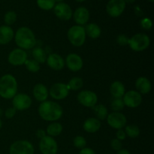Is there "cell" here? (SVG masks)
Wrapping results in <instances>:
<instances>
[{
    "mask_svg": "<svg viewBox=\"0 0 154 154\" xmlns=\"http://www.w3.org/2000/svg\"><path fill=\"white\" fill-rule=\"evenodd\" d=\"M27 60V54L24 50L16 48L13 50L8 57V61L14 66H20L25 64Z\"/></svg>",
    "mask_w": 154,
    "mask_h": 154,
    "instance_id": "cell-14",
    "label": "cell"
},
{
    "mask_svg": "<svg viewBox=\"0 0 154 154\" xmlns=\"http://www.w3.org/2000/svg\"><path fill=\"white\" fill-rule=\"evenodd\" d=\"M111 109L114 112H120V111L124 108L125 105L123 103V101L122 98H114L113 101L111 104Z\"/></svg>",
    "mask_w": 154,
    "mask_h": 154,
    "instance_id": "cell-32",
    "label": "cell"
},
{
    "mask_svg": "<svg viewBox=\"0 0 154 154\" xmlns=\"http://www.w3.org/2000/svg\"><path fill=\"white\" fill-rule=\"evenodd\" d=\"M14 38L13 29L7 25L0 26V45H5L10 43Z\"/></svg>",
    "mask_w": 154,
    "mask_h": 154,
    "instance_id": "cell-20",
    "label": "cell"
},
{
    "mask_svg": "<svg viewBox=\"0 0 154 154\" xmlns=\"http://www.w3.org/2000/svg\"><path fill=\"white\" fill-rule=\"evenodd\" d=\"M65 64L68 69L73 72H79L82 69L84 66V62L82 58L77 54H69L66 57L65 60Z\"/></svg>",
    "mask_w": 154,
    "mask_h": 154,
    "instance_id": "cell-16",
    "label": "cell"
},
{
    "mask_svg": "<svg viewBox=\"0 0 154 154\" xmlns=\"http://www.w3.org/2000/svg\"><path fill=\"white\" fill-rule=\"evenodd\" d=\"M33 96L38 102H43L47 101L49 96V90L43 84H37L34 86L32 90Z\"/></svg>",
    "mask_w": 154,
    "mask_h": 154,
    "instance_id": "cell-19",
    "label": "cell"
},
{
    "mask_svg": "<svg viewBox=\"0 0 154 154\" xmlns=\"http://www.w3.org/2000/svg\"><path fill=\"white\" fill-rule=\"evenodd\" d=\"M69 91L67 84L55 83L50 88L49 95L55 100H63L69 96Z\"/></svg>",
    "mask_w": 154,
    "mask_h": 154,
    "instance_id": "cell-10",
    "label": "cell"
},
{
    "mask_svg": "<svg viewBox=\"0 0 154 154\" xmlns=\"http://www.w3.org/2000/svg\"><path fill=\"white\" fill-rule=\"evenodd\" d=\"M140 24H141V28L145 30H150L152 28V26H153L152 20L148 17H144L141 19Z\"/></svg>",
    "mask_w": 154,
    "mask_h": 154,
    "instance_id": "cell-35",
    "label": "cell"
},
{
    "mask_svg": "<svg viewBox=\"0 0 154 154\" xmlns=\"http://www.w3.org/2000/svg\"><path fill=\"white\" fill-rule=\"evenodd\" d=\"M46 131L44 130V129H38L37 132H36V136H37L38 138H39V139H42V138H43L44 137L46 136Z\"/></svg>",
    "mask_w": 154,
    "mask_h": 154,
    "instance_id": "cell-41",
    "label": "cell"
},
{
    "mask_svg": "<svg viewBox=\"0 0 154 154\" xmlns=\"http://www.w3.org/2000/svg\"><path fill=\"white\" fill-rule=\"evenodd\" d=\"M54 14L60 20L67 21L72 17V8L66 2H59L55 5L54 8Z\"/></svg>",
    "mask_w": 154,
    "mask_h": 154,
    "instance_id": "cell-15",
    "label": "cell"
},
{
    "mask_svg": "<svg viewBox=\"0 0 154 154\" xmlns=\"http://www.w3.org/2000/svg\"><path fill=\"white\" fill-rule=\"evenodd\" d=\"M36 3L38 7L44 11L52 10L56 5L55 0H36Z\"/></svg>",
    "mask_w": 154,
    "mask_h": 154,
    "instance_id": "cell-30",
    "label": "cell"
},
{
    "mask_svg": "<svg viewBox=\"0 0 154 154\" xmlns=\"http://www.w3.org/2000/svg\"><path fill=\"white\" fill-rule=\"evenodd\" d=\"M72 17L78 25H86L90 20V11L87 8L81 6L74 11L72 14Z\"/></svg>",
    "mask_w": 154,
    "mask_h": 154,
    "instance_id": "cell-17",
    "label": "cell"
},
{
    "mask_svg": "<svg viewBox=\"0 0 154 154\" xmlns=\"http://www.w3.org/2000/svg\"><path fill=\"white\" fill-rule=\"evenodd\" d=\"M126 6L124 0H109L106 5V11L111 17H118L123 14Z\"/></svg>",
    "mask_w": 154,
    "mask_h": 154,
    "instance_id": "cell-7",
    "label": "cell"
},
{
    "mask_svg": "<svg viewBox=\"0 0 154 154\" xmlns=\"http://www.w3.org/2000/svg\"><path fill=\"white\" fill-rule=\"evenodd\" d=\"M126 138V132H125L124 130L123 129H118L116 133V138L120 141H123V140H125Z\"/></svg>",
    "mask_w": 154,
    "mask_h": 154,
    "instance_id": "cell-39",
    "label": "cell"
},
{
    "mask_svg": "<svg viewBox=\"0 0 154 154\" xmlns=\"http://www.w3.org/2000/svg\"><path fill=\"white\" fill-rule=\"evenodd\" d=\"M84 29H85L86 35H88L90 38H91L96 39L100 37L102 30H101L100 26L98 24L91 23L87 24L84 27Z\"/></svg>",
    "mask_w": 154,
    "mask_h": 154,
    "instance_id": "cell-24",
    "label": "cell"
},
{
    "mask_svg": "<svg viewBox=\"0 0 154 154\" xmlns=\"http://www.w3.org/2000/svg\"><path fill=\"white\" fill-rule=\"evenodd\" d=\"M67 37L69 42L74 46H83L85 43L86 37H87L85 29L83 26H73L68 30Z\"/></svg>",
    "mask_w": 154,
    "mask_h": 154,
    "instance_id": "cell-4",
    "label": "cell"
},
{
    "mask_svg": "<svg viewBox=\"0 0 154 154\" xmlns=\"http://www.w3.org/2000/svg\"><path fill=\"white\" fill-rule=\"evenodd\" d=\"M17 14L14 11H9L6 12L4 16V21L6 23V25L9 26L13 25L17 20Z\"/></svg>",
    "mask_w": 154,
    "mask_h": 154,
    "instance_id": "cell-33",
    "label": "cell"
},
{
    "mask_svg": "<svg viewBox=\"0 0 154 154\" xmlns=\"http://www.w3.org/2000/svg\"><path fill=\"white\" fill-rule=\"evenodd\" d=\"M15 43L20 49L30 50L36 45V38L34 32L26 26H22L17 30L14 34Z\"/></svg>",
    "mask_w": 154,
    "mask_h": 154,
    "instance_id": "cell-2",
    "label": "cell"
},
{
    "mask_svg": "<svg viewBox=\"0 0 154 154\" xmlns=\"http://www.w3.org/2000/svg\"><path fill=\"white\" fill-rule=\"evenodd\" d=\"M150 44V39L145 33H138L129 39V45L131 49L136 52H141L147 49Z\"/></svg>",
    "mask_w": 154,
    "mask_h": 154,
    "instance_id": "cell-5",
    "label": "cell"
},
{
    "mask_svg": "<svg viewBox=\"0 0 154 154\" xmlns=\"http://www.w3.org/2000/svg\"><path fill=\"white\" fill-rule=\"evenodd\" d=\"M135 87L140 94H147L152 89L151 82L146 77H139L135 81Z\"/></svg>",
    "mask_w": 154,
    "mask_h": 154,
    "instance_id": "cell-21",
    "label": "cell"
},
{
    "mask_svg": "<svg viewBox=\"0 0 154 154\" xmlns=\"http://www.w3.org/2000/svg\"><path fill=\"white\" fill-rule=\"evenodd\" d=\"M63 1H64V0H55V2H63Z\"/></svg>",
    "mask_w": 154,
    "mask_h": 154,
    "instance_id": "cell-44",
    "label": "cell"
},
{
    "mask_svg": "<svg viewBox=\"0 0 154 154\" xmlns=\"http://www.w3.org/2000/svg\"><path fill=\"white\" fill-rule=\"evenodd\" d=\"M129 38L124 34H120L117 36V42L121 46H126L129 44Z\"/></svg>",
    "mask_w": 154,
    "mask_h": 154,
    "instance_id": "cell-36",
    "label": "cell"
},
{
    "mask_svg": "<svg viewBox=\"0 0 154 154\" xmlns=\"http://www.w3.org/2000/svg\"><path fill=\"white\" fill-rule=\"evenodd\" d=\"M17 81L12 75H5L0 78V96L5 99H13L17 93Z\"/></svg>",
    "mask_w": 154,
    "mask_h": 154,
    "instance_id": "cell-3",
    "label": "cell"
},
{
    "mask_svg": "<svg viewBox=\"0 0 154 154\" xmlns=\"http://www.w3.org/2000/svg\"><path fill=\"white\" fill-rule=\"evenodd\" d=\"M38 114L44 120L56 122L60 120L63 114V108L58 103L52 101L41 102L38 106Z\"/></svg>",
    "mask_w": 154,
    "mask_h": 154,
    "instance_id": "cell-1",
    "label": "cell"
},
{
    "mask_svg": "<svg viewBox=\"0 0 154 154\" xmlns=\"http://www.w3.org/2000/svg\"><path fill=\"white\" fill-rule=\"evenodd\" d=\"M77 99L81 105L87 108H93L97 105V95L91 90H82L78 94Z\"/></svg>",
    "mask_w": 154,
    "mask_h": 154,
    "instance_id": "cell-9",
    "label": "cell"
},
{
    "mask_svg": "<svg viewBox=\"0 0 154 154\" xmlns=\"http://www.w3.org/2000/svg\"><path fill=\"white\" fill-rule=\"evenodd\" d=\"M149 2H154V0H148Z\"/></svg>",
    "mask_w": 154,
    "mask_h": 154,
    "instance_id": "cell-48",
    "label": "cell"
},
{
    "mask_svg": "<svg viewBox=\"0 0 154 154\" xmlns=\"http://www.w3.org/2000/svg\"><path fill=\"white\" fill-rule=\"evenodd\" d=\"M76 2H85L86 0H75Z\"/></svg>",
    "mask_w": 154,
    "mask_h": 154,
    "instance_id": "cell-46",
    "label": "cell"
},
{
    "mask_svg": "<svg viewBox=\"0 0 154 154\" xmlns=\"http://www.w3.org/2000/svg\"><path fill=\"white\" fill-rule=\"evenodd\" d=\"M101 122L95 117H90L84 121L83 128L88 133H96L100 129Z\"/></svg>",
    "mask_w": 154,
    "mask_h": 154,
    "instance_id": "cell-22",
    "label": "cell"
},
{
    "mask_svg": "<svg viewBox=\"0 0 154 154\" xmlns=\"http://www.w3.org/2000/svg\"><path fill=\"white\" fill-rule=\"evenodd\" d=\"M124 1L126 3H131V4H132V3L135 2L136 0H124Z\"/></svg>",
    "mask_w": 154,
    "mask_h": 154,
    "instance_id": "cell-43",
    "label": "cell"
},
{
    "mask_svg": "<svg viewBox=\"0 0 154 154\" xmlns=\"http://www.w3.org/2000/svg\"><path fill=\"white\" fill-rule=\"evenodd\" d=\"M111 147L117 152L120 150L121 149H123L122 148V147H123V144H122L121 141L117 139V138H114V139H113L112 141H111Z\"/></svg>",
    "mask_w": 154,
    "mask_h": 154,
    "instance_id": "cell-37",
    "label": "cell"
},
{
    "mask_svg": "<svg viewBox=\"0 0 154 154\" xmlns=\"http://www.w3.org/2000/svg\"><path fill=\"white\" fill-rule=\"evenodd\" d=\"M39 149L42 154H57L58 151V144L53 137L46 135L40 140Z\"/></svg>",
    "mask_w": 154,
    "mask_h": 154,
    "instance_id": "cell-8",
    "label": "cell"
},
{
    "mask_svg": "<svg viewBox=\"0 0 154 154\" xmlns=\"http://www.w3.org/2000/svg\"><path fill=\"white\" fill-rule=\"evenodd\" d=\"M122 99L125 106H127L128 108H138L142 103V96L136 90H129L126 92Z\"/></svg>",
    "mask_w": 154,
    "mask_h": 154,
    "instance_id": "cell-12",
    "label": "cell"
},
{
    "mask_svg": "<svg viewBox=\"0 0 154 154\" xmlns=\"http://www.w3.org/2000/svg\"><path fill=\"white\" fill-rule=\"evenodd\" d=\"M2 114H3V111H2V110L1 108H0V116H2Z\"/></svg>",
    "mask_w": 154,
    "mask_h": 154,
    "instance_id": "cell-47",
    "label": "cell"
},
{
    "mask_svg": "<svg viewBox=\"0 0 154 154\" xmlns=\"http://www.w3.org/2000/svg\"><path fill=\"white\" fill-rule=\"evenodd\" d=\"M108 124L111 128L115 129H123L126 126L127 119L126 116L120 112H112L108 114L107 117Z\"/></svg>",
    "mask_w": 154,
    "mask_h": 154,
    "instance_id": "cell-11",
    "label": "cell"
},
{
    "mask_svg": "<svg viewBox=\"0 0 154 154\" xmlns=\"http://www.w3.org/2000/svg\"><path fill=\"white\" fill-rule=\"evenodd\" d=\"M79 154H96V152L90 147H84L80 150Z\"/></svg>",
    "mask_w": 154,
    "mask_h": 154,
    "instance_id": "cell-40",
    "label": "cell"
},
{
    "mask_svg": "<svg viewBox=\"0 0 154 154\" xmlns=\"http://www.w3.org/2000/svg\"><path fill=\"white\" fill-rule=\"evenodd\" d=\"M35 149L31 142L26 140H19L11 144L9 154H34Z\"/></svg>",
    "mask_w": 154,
    "mask_h": 154,
    "instance_id": "cell-6",
    "label": "cell"
},
{
    "mask_svg": "<svg viewBox=\"0 0 154 154\" xmlns=\"http://www.w3.org/2000/svg\"><path fill=\"white\" fill-rule=\"evenodd\" d=\"M125 132H126V136L129 137L131 138H135L139 136L140 135V129L136 125H128L125 126Z\"/></svg>",
    "mask_w": 154,
    "mask_h": 154,
    "instance_id": "cell-29",
    "label": "cell"
},
{
    "mask_svg": "<svg viewBox=\"0 0 154 154\" xmlns=\"http://www.w3.org/2000/svg\"><path fill=\"white\" fill-rule=\"evenodd\" d=\"M63 130V127L61 123H57V122H54L48 125L47 127L46 133L51 137H56L60 135Z\"/></svg>",
    "mask_w": 154,
    "mask_h": 154,
    "instance_id": "cell-25",
    "label": "cell"
},
{
    "mask_svg": "<svg viewBox=\"0 0 154 154\" xmlns=\"http://www.w3.org/2000/svg\"><path fill=\"white\" fill-rule=\"evenodd\" d=\"M117 154H131V153L130 152H129L128 150H126V149H121L120 150L117 151Z\"/></svg>",
    "mask_w": 154,
    "mask_h": 154,
    "instance_id": "cell-42",
    "label": "cell"
},
{
    "mask_svg": "<svg viewBox=\"0 0 154 154\" xmlns=\"http://www.w3.org/2000/svg\"><path fill=\"white\" fill-rule=\"evenodd\" d=\"M73 144L76 148L81 150V149L86 147V145H87V141H86V139L83 136H81V135H78V136H76L74 138Z\"/></svg>",
    "mask_w": 154,
    "mask_h": 154,
    "instance_id": "cell-34",
    "label": "cell"
},
{
    "mask_svg": "<svg viewBox=\"0 0 154 154\" xmlns=\"http://www.w3.org/2000/svg\"><path fill=\"white\" fill-rule=\"evenodd\" d=\"M24 65H25L27 70H28L29 72H32V73H36V72H38L41 69L40 64L35 60H28V59H27V60L26 61Z\"/></svg>",
    "mask_w": 154,
    "mask_h": 154,
    "instance_id": "cell-31",
    "label": "cell"
},
{
    "mask_svg": "<svg viewBox=\"0 0 154 154\" xmlns=\"http://www.w3.org/2000/svg\"><path fill=\"white\" fill-rule=\"evenodd\" d=\"M2 127V120H0V130H1Z\"/></svg>",
    "mask_w": 154,
    "mask_h": 154,
    "instance_id": "cell-45",
    "label": "cell"
},
{
    "mask_svg": "<svg viewBox=\"0 0 154 154\" xmlns=\"http://www.w3.org/2000/svg\"><path fill=\"white\" fill-rule=\"evenodd\" d=\"M46 62L48 66L55 71L62 70L65 66L64 59L57 54H50L47 57Z\"/></svg>",
    "mask_w": 154,
    "mask_h": 154,
    "instance_id": "cell-18",
    "label": "cell"
},
{
    "mask_svg": "<svg viewBox=\"0 0 154 154\" xmlns=\"http://www.w3.org/2000/svg\"><path fill=\"white\" fill-rule=\"evenodd\" d=\"M12 105L16 111H25L31 107L32 99L25 93H17L13 98Z\"/></svg>",
    "mask_w": 154,
    "mask_h": 154,
    "instance_id": "cell-13",
    "label": "cell"
},
{
    "mask_svg": "<svg viewBox=\"0 0 154 154\" xmlns=\"http://www.w3.org/2000/svg\"><path fill=\"white\" fill-rule=\"evenodd\" d=\"M67 85L70 90L78 91V90H81L84 86V81L82 80V78H79V77H74L69 81Z\"/></svg>",
    "mask_w": 154,
    "mask_h": 154,
    "instance_id": "cell-28",
    "label": "cell"
},
{
    "mask_svg": "<svg viewBox=\"0 0 154 154\" xmlns=\"http://www.w3.org/2000/svg\"><path fill=\"white\" fill-rule=\"evenodd\" d=\"M96 113L97 119L99 120H105L108 115V111L106 107L102 104L96 105L92 108Z\"/></svg>",
    "mask_w": 154,
    "mask_h": 154,
    "instance_id": "cell-27",
    "label": "cell"
},
{
    "mask_svg": "<svg viewBox=\"0 0 154 154\" xmlns=\"http://www.w3.org/2000/svg\"><path fill=\"white\" fill-rule=\"evenodd\" d=\"M32 57L39 64L44 63L47 60V52L40 47H35L32 50Z\"/></svg>",
    "mask_w": 154,
    "mask_h": 154,
    "instance_id": "cell-26",
    "label": "cell"
},
{
    "mask_svg": "<svg viewBox=\"0 0 154 154\" xmlns=\"http://www.w3.org/2000/svg\"><path fill=\"white\" fill-rule=\"evenodd\" d=\"M16 112L17 111L14 108L10 107V108H8L5 110V117L7 119H11L14 117L15 114H16Z\"/></svg>",
    "mask_w": 154,
    "mask_h": 154,
    "instance_id": "cell-38",
    "label": "cell"
},
{
    "mask_svg": "<svg viewBox=\"0 0 154 154\" xmlns=\"http://www.w3.org/2000/svg\"><path fill=\"white\" fill-rule=\"evenodd\" d=\"M110 92L114 98H123L126 93V88L121 81H116L111 84L110 87Z\"/></svg>",
    "mask_w": 154,
    "mask_h": 154,
    "instance_id": "cell-23",
    "label": "cell"
}]
</instances>
